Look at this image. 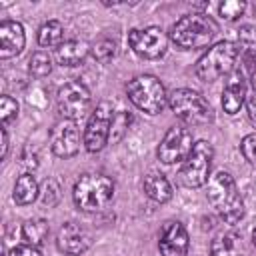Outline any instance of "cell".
I'll return each mask as SVG.
<instances>
[{
  "mask_svg": "<svg viewBox=\"0 0 256 256\" xmlns=\"http://www.w3.org/2000/svg\"><path fill=\"white\" fill-rule=\"evenodd\" d=\"M8 256H42V254H40V250H38L36 246L18 244V246H14V248L8 252Z\"/></svg>",
  "mask_w": 256,
  "mask_h": 256,
  "instance_id": "obj_31",
  "label": "cell"
},
{
  "mask_svg": "<svg viewBox=\"0 0 256 256\" xmlns=\"http://www.w3.org/2000/svg\"><path fill=\"white\" fill-rule=\"evenodd\" d=\"M112 122H114V110H112V104L110 102H100L90 118H88V124L84 128V136H82V142L86 146L88 152H100L108 140H110V130H112Z\"/></svg>",
  "mask_w": 256,
  "mask_h": 256,
  "instance_id": "obj_9",
  "label": "cell"
},
{
  "mask_svg": "<svg viewBox=\"0 0 256 256\" xmlns=\"http://www.w3.org/2000/svg\"><path fill=\"white\" fill-rule=\"evenodd\" d=\"M236 58H238L236 44L230 40H220L198 58L196 68H194L196 78L202 82H216L218 78L234 70Z\"/></svg>",
  "mask_w": 256,
  "mask_h": 256,
  "instance_id": "obj_4",
  "label": "cell"
},
{
  "mask_svg": "<svg viewBox=\"0 0 256 256\" xmlns=\"http://www.w3.org/2000/svg\"><path fill=\"white\" fill-rule=\"evenodd\" d=\"M236 50L240 54V70L246 76H252L254 66H256V28L254 26H240L238 30V40H236Z\"/></svg>",
  "mask_w": 256,
  "mask_h": 256,
  "instance_id": "obj_17",
  "label": "cell"
},
{
  "mask_svg": "<svg viewBox=\"0 0 256 256\" xmlns=\"http://www.w3.org/2000/svg\"><path fill=\"white\" fill-rule=\"evenodd\" d=\"M80 150V130L76 122L62 120L52 128V152L58 158H72Z\"/></svg>",
  "mask_w": 256,
  "mask_h": 256,
  "instance_id": "obj_13",
  "label": "cell"
},
{
  "mask_svg": "<svg viewBox=\"0 0 256 256\" xmlns=\"http://www.w3.org/2000/svg\"><path fill=\"white\" fill-rule=\"evenodd\" d=\"M246 110H248V118L256 122V90L250 96H246Z\"/></svg>",
  "mask_w": 256,
  "mask_h": 256,
  "instance_id": "obj_32",
  "label": "cell"
},
{
  "mask_svg": "<svg viewBox=\"0 0 256 256\" xmlns=\"http://www.w3.org/2000/svg\"><path fill=\"white\" fill-rule=\"evenodd\" d=\"M16 116H18V102L12 96L4 94L0 98V120H2V128H6Z\"/></svg>",
  "mask_w": 256,
  "mask_h": 256,
  "instance_id": "obj_27",
  "label": "cell"
},
{
  "mask_svg": "<svg viewBox=\"0 0 256 256\" xmlns=\"http://www.w3.org/2000/svg\"><path fill=\"white\" fill-rule=\"evenodd\" d=\"M28 72L34 78H44L52 72V58L46 52H34L28 60Z\"/></svg>",
  "mask_w": 256,
  "mask_h": 256,
  "instance_id": "obj_24",
  "label": "cell"
},
{
  "mask_svg": "<svg viewBox=\"0 0 256 256\" xmlns=\"http://www.w3.org/2000/svg\"><path fill=\"white\" fill-rule=\"evenodd\" d=\"M88 50L84 40H66L56 48V60L60 66H78L86 60Z\"/></svg>",
  "mask_w": 256,
  "mask_h": 256,
  "instance_id": "obj_18",
  "label": "cell"
},
{
  "mask_svg": "<svg viewBox=\"0 0 256 256\" xmlns=\"http://www.w3.org/2000/svg\"><path fill=\"white\" fill-rule=\"evenodd\" d=\"M126 94H128L130 102L146 114L162 112L168 102L164 84L152 74H140V76L132 78L126 86Z\"/></svg>",
  "mask_w": 256,
  "mask_h": 256,
  "instance_id": "obj_5",
  "label": "cell"
},
{
  "mask_svg": "<svg viewBox=\"0 0 256 256\" xmlns=\"http://www.w3.org/2000/svg\"><path fill=\"white\" fill-rule=\"evenodd\" d=\"M38 194H40V186H38L36 178L26 172V174H22V176L16 180L12 198H14V202H16L18 206H28V204H32V202L38 198Z\"/></svg>",
  "mask_w": 256,
  "mask_h": 256,
  "instance_id": "obj_21",
  "label": "cell"
},
{
  "mask_svg": "<svg viewBox=\"0 0 256 256\" xmlns=\"http://www.w3.org/2000/svg\"><path fill=\"white\" fill-rule=\"evenodd\" d=\"M92 106V96L90 90L80 82V80H72L66 82L64 86L58 88L56 94V108L60 112V116L64 120H80L90 112Z\"/></svg>",
  "mask_w": 256,
  "mask_h": 256,
  "instance_id": "obj_8",
  "label": "cell"
},
{
  "mask_svg": "<svg viewBox=\"0 0 256 256\" xmlns=\"http://www.w3.org/2000/svg\"><path fill=\"white\" fill-rule=\"evenodd\" d=\"M188 246H190V238H188L184 224L174 222V220L166 222L160 232V240H158L160 254L162 256H186Z\"/></svg>",
  "mask_w": 256,
  "mask_h": 256,
  "instance_id": "obj_14",
  "label": "cell"
},
{
  "mask_svg": "<svg viewBox=\"0 0 256 256\" xmlns=\"http://www.w3.org/2000/svg\"><path fill=\"white\" fill-rule=\"evenodd\" d=\"M168 104L172 108V112L184 122V124H206L212 118V108L208 104V100L192 90V88H178L168 96Z\"/></svg>",
  "mask_w": 256,
  "mask_h": 256,
  "instance_id": "obj_6",
  "label": "cell"
},
{
  "mask_svg": "<svg viewBox=\"0 0 256 256\" xmlns=\"http://www.w3.org/2000/svg\"><path fill=\"white\" fill-rule=\"evenodd\" d=\"M208 202L226 224H238L244 218V200L230 172L218 170L208 180Z\"/></svg>",
  "mask_w": 256,
  "mask_h": 256,
  "instance_id": "obj_1",
  "label": "cell"
},
{
  "mask_svg": "<svg viewBox=\"0 0 256 256\" xmlns=\"http://www.w3.org/2000/svg\"><path fill=\"white\" fill-rule=\"evenodd\" d=\"M48 232H50V226H48V222H46L44 218L28 220V222L22 226V238L26 240V244L36 246V248L46 240Z\"/></svg>",
  "mask_w": 256,
  "mask_h": 256,
  "instance_id": "obj_23",
  "label": "cell"
},
{
  "mask_svg": "<svg viewBox=\"0 0 256 256\" xmlns=\"http://www.w3.org/2000/svg\"><path fill=\"white\" fill-rule=\"evenodd\" d=\"M114 54H116V42L110 38H102L92 46V56L98 62H108L114 58Z\"/></svg>",
  "mask_w": 256,
  "mask_h": 256,
  "instance_id": "obj_26",
  "label": "cell"
},
{
  "mask_svg": "<svg viewBox=\"0 0 256 256\" xmlns=\"http://www.w3.org/2000/svg\"><path fill=\"white\" fill-rule=\"evenodd\" d=\"M64 38V28L58 20H48L38 30V44L44 48H58Z\"/></svg>",
  "mask_w": 256,
  "mask_h": 256,
  "instance_id": "obj_22",
  "label": "cell"
},
{
  "mask_svg": "<svg viewBox=\"0 0 256 256\" xmlns=\"http://www.w3.org/2000/svg\"><path fill=\"white\" fill-rule=\"evenodd\" d=\"M240 152L248 162H256V134H248L242 138Z\"/></svg>",
  "mask_w": 256,
  "mask_h": 256,
  "instance_id": "obj_30",
  "label": "cell"
},
{
  "mask_svg": "<svg viewBox=\"0 0 256 256\" xmlns=\"http://www.w3.org/2000/svg\"><path fill=\"white\" fill-rule=\"evenodd\" d=\"M142 190H144V194L150 200L160 202V204H164V202H168L172 198V184L162 174H148V176H144Z\"/></svg>",
  "mask_w": 256,
  "mask_h": 256,
  "instance_id": "obj_20",
  "label": "cell"
},
{
  "mask_svg": "<svg viewBox=\"0 0 256 256\" xmlns=\"http://www.w3.org/2000/svg\"><path fill=\"white\" fill-rule=\"evenodd\" d=\"M218 34V24L208 14H186L170 28L168 38L180 50L206 48Z\"/></svg>",
  "mask_w": 256,
  "mask_h": 256,
  "instance_id": "obj_2",
  "label": "cell"
},
{
  "mask_svg": "<svg viewBox=\"0 0 256 256\" xmlns=\"http://www.w3.org/2000/svg\"><path fill=\"white\" fill-rule=\"evenodd\" d=\"M214 148L206 140H198L192 146V152L184 160V166L180 170V180L188 188H200L210 180V168H212Z\"/></svg>",
  "mask_w": 256,
  "mask_h": 256,
  "instance_id": "obj_7",
  "label": "cell"
},
{
  "mask_svg": "<svg viewBox=\"0 0 256 256\" xmlns=\"http://www.w3.org/2000/svg\"><path fill=\"white\" fill-rule=\"evenodd\" d=\"M192 146H194L192 132L186 126H172L164 134L156 154H158V160L164 164H178L188 158V154L192 152Z\"/></svg>",
  "mask_w": 256,
  "mask_h": 256,
  "instance_id": "obj_11",
  "label": "cell"
},
{
  "mask_svg": "<svg viewBox=\"0 0 256 256\" xmlns=\"http://www.w3.org/2000/svg\"><path fill=\"white\" fill-rule=\"evenodd\" d=\"M72 198L78 210L100 212L114 198V182L104 174H96V172L82 174L74 184Z\"/></svg>",
  "mask_w": 256,
  "mask_h": 256,
  "instance_id": "obj_3",
  "label": "cell"
},
{
  "mask_svg": "<svg viewBox=\"0 0 256 256\" xmlns=\"http://www.w3.org/2000/svg\"><path fill=\"white\" fill-rule=\"evenodd\" d=\"M210 256H244L242 236L236 232L218 234L210 244Z\"/></svg>",
  "mask_w": 256,
  "mask_h": 256,
  "instance_id": "obj_19",
  "label": "cell"
},
{
  "mask_svg": "<svg viewBox=\"0 0 256 256\" xmlns=\"http://www.w3.org/2000/svg\"><path fill=\"white\" fill-rule=\"evenodd\" d=\"M90 244H92V238L88 230L76 222L62 224L56 234V248L68 256H80L90 248Z\"/></svg>",
  "mask_w": 256,
  "mask_h": 256,
  "instance_id": "obj_12",
  "label": "cell"
},
{
  "mask_svg": "<svg viewBox=\"0 0 256 256\" xmlns=\"http://www.w3.org/2000/svg\"><path fill=\"white\" fill-rule=\"evenodd\" d=\"M8 154V132L6 128H2V158H6Z\"/></svg>",
  "mask_w": 256,
  "mask_h": 256,
  "instance_id": "obj_33",
  "label": "cell"
},
{
  "mask_svg": "<svg viewBox=\"0 0 256 256\" xmlns=\"http://www.w3.org/2000/svg\"><path fill=\"white\" fill-rule=\"evenodd\" d=\"M128 44L140 58H160L164 56L168 48V36L160 26H148V28H134L128 32Z\"/></svg>",
  "mask_w": 256,
  "mask_h": 256,
  "instance_id": "obj_10",
  "label": "cell"
},
{
  "mask_svg": "<svg viewBox=\"0 0 256 256\" xmlns=\"http://www.w3.org/2000/svg\"><path fill=\"white\" fill-rule=\"evenodd\" d=\"M244 10H246V2H244V0H226V2H222V4L218 6L220 16H222L224 20H228V22L238 20V18L244 14Z\"/></svg>",
  "mask_w": 256,
  "mask_h": 256,
  "instance_id": "obj_25",
  "label": "cell"
},
{
  "mask_svg": "<svg viewBox=\"0 0 256 256\" xmlns=\"http://www.w3.org/2000/svg\"><path fill=\"white\" fill-rule=\"evenodd\" d=\"M130 122H132V116H130L128 112H118V114H114V122H112V130H110V140H112V142H118V140L126 134Z\"/></svg>",
  "mask_w": 256,
  "mask_h": 256,
  "instance_id": "obj_29",
  "label": "cell"
},
{
  "mask_svg": "<svg viewBox=\"0 0 256 256\" xmlns=\"http://www.w3.org/2000/svg\"><path fill=\"white\" fill-rule=\"evenodd\" d=\"M252 240H254V246H256V228L252 230Z\"/></svg>",
  "mask_w": 256,
  "mask_h": 256,
  "instance_id": "obj_34",
  "label": "cell"
},
{
  "mask_svg": "<svg viewBox=\"0 0 256 256\" xmlns=\"http://www.w3.org/2000/svg\"><path fill=\"white\" fill-rule=\"evenodd\" d=\"M40 198H42V202L46 206H56L58 204V200H60V186H58V182L54 178L44 180V184L40 188Z\"/></svg>",
  "mask_w": 256,
  "mask_h": 256,
  "instance_id": "obj_28",
  "label": "cell"
},
{
  "mask_svg": "<svg viewBox=\"0 0 256 256\" xmlns=\"http://www.w3.org/2000/svg\"><path fill=\"white\" fill-rule=\"evenodd\" d=\"M248 92V86H246V74L236 68L230 72L226 84H224V90H222V108L226 114L234 116L236 112H240L242 104L246 102V94Z\"/></svg>",
  "mask_w": 256,
  "mask_h": 256,
  "instance_id": "obj_15",
  "label": "cell"
},
{
  "mask_svg": "<svg viewBox=\"0 0 256 256\" xmlns=\"http://www.w3.org/2000/svg\"><path fill=\"white\" fill-rule=\"evenodd\" d=\"M26 34L24 26L16 20H2L0 22V58L8 60L12 56H18L24 50Z\"/></svg>",
  "mask_w": 256,
  "mask_h": 256,
  "instance_id": "obj_16",
  "label": "cell"
}]
</instances>
